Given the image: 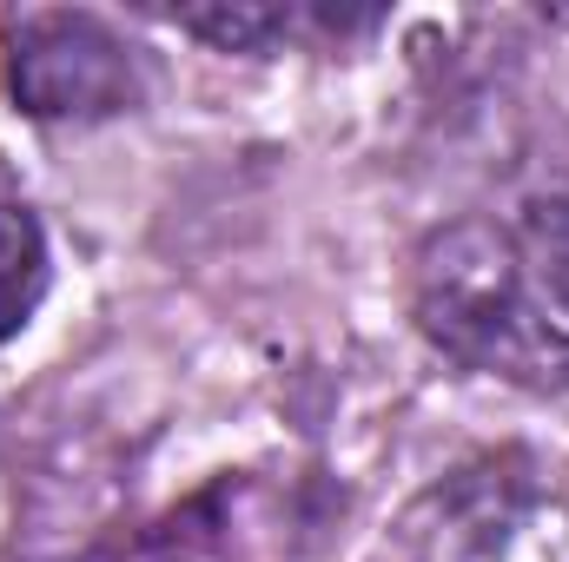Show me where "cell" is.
I'll return each instance as SVG.
<instances>
[{
	"mask_svg": "<svg viewBox=\"0 0 569 562\" xmlns=\"http://www.w3.org/2000/svg\"><path fill=\"white\" fill-rule=\"evenodd\" d=\"M7 93L27 120H113L140 100V67L107 20L47 7L7 33Z\"/></svg>",
	"mask_w": 569,
	"mask_h": 562,
	"instance_id": "cell-3",
	"label": "cell"
},
{
	"mask_svg": "<svg viewBox=\"0 0 569 562\" xmlns=\"http://www.w3.org/2000/svg\"><path fill=\"white\" fill-rule=\"evenodd\" d=\"M405 562H569V483L537 456H483L425 490L398 530Z\"/></svg>",
	"mask_w": 569,
	"mask_h": 562,
	"instance_id": "cell-2",
	"label": "cell"
},
{
	"mask_svg": "<svg viewBox=\"0 0 569 562\" xmlns=\"http://www.w3.org/2000/svg\"><path fill=\"white\" fill-rule=\"evenodd\" d=\"M510 239H517V259L530 265L537 291L563 311V331H569V199H530L523 225Z\"/></svg>",
	"mask_w": 569,
	"mask_h": 562,
	"instance_id": "cell-6",
	"label": "cell"
},
{
	"mask_svg": "<svg viewBox=\"0 0 569 562\" xmlns=\"http://www.w3.org/2000/svg\"><path fill=\"white\" fill-rule=\"evenodd\" d=\"M172 20L219 53H266L291 27V13L266 7V0H199V7H172Z\"/></svg>",
	"mask_w": 569,
	"mask_h": 562,
	"instance_id": "cell-5",
	"label": "cell"
},
{
	"mask_svg": "<svg viewBox=\"0 0 569 562\" xmlns=\"http://www.w3.org/2000/svg\"><path fill=\"white\" fill-rule=\"evenodd\" d=\"M411 311L443 358L530 391H569V331L530 311L517 239L490 219H457L425 239Z\"/></svg>",
	"mask_w": 569,
	"mask_h": 562,
	"instance_id": "cell-1",
	"label": "cell"
},
{
	"mask_svg": "<svg viewBox=\"0 0 569 562\" xmlns=\"http://www.w3.org/2000/svg\"><path fill=\"white\" fill-rule=\"evenodd\" d=\"M47 298V232L27 205H0V344L27 331Z\"/></svg>",
	"mask_w": 569,
	"mask_h": 562,
	"instance_id": "cell-4",
	"label": "cell"
}]
</instances>
